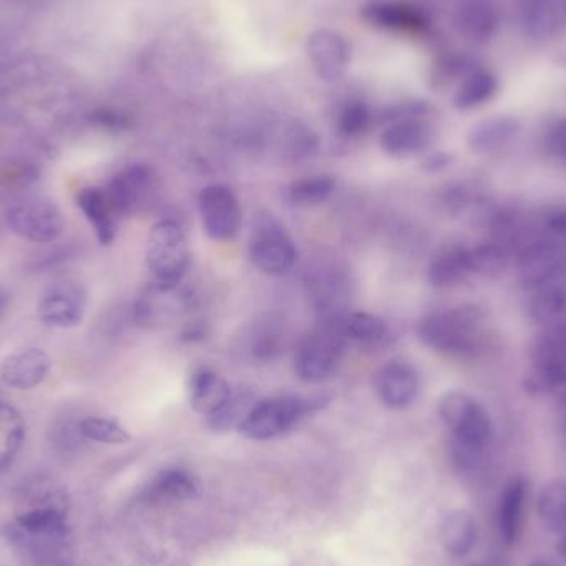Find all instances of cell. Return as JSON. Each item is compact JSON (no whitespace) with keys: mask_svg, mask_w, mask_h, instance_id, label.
<instances>
[{"mask_svg":"<svg viewBox=\"0 0 566 566\" xmlns=\"http://www.w3.org/2000/svg\"><path fill=\"white\" fill-rule=\"evenodd\" d=\"M439 416L451 429L454 458L461 468L475 469L494 436L491 416L464 391H449L439 401Z\"/></svg>","mask_w":566,"mask_h":566,"instance_id":"obj_1","label":"cell"},{"mask_svg":"<svg viewBox=\"0 0 566 566\" xmlns=\"http://www.w3.org/2000/svg\"><path fill=\"white\" fill-rule=\"evenodd\" d=\"M326 402V398L292 395L262 399L252 406L238 429L251 441H271L292 431L306 416L325 408Z\"/></svg>","mask_w":566,"mask_h":566,"instance_id":"obj_2","label":"cell"},{"mask_svg":"<svg viewBox=\"0 0 566 566\" xmlns=\"http://www.w3.org/2000/svg\"><path fill=\"white\" fill-rule=\"evenodd\" d=\"M481 333V315L475 308H451L429 313L418 326L422 345L448 356L474 352Z\"/></svg>","mask_w":566,"mask_h":566,"instance_id":"obj_3","label":"cell"},{"mask_svg":"<svg viewBox=\"0 0 566 566\" xmlns=\"http://www.w3.org/2000/svg\"><path fill=\"white\" fill-rule=\"evenodd\" d=\"M7 229L17 238L39 245H52L65 234L62 209L45 196L25 195L10 201L3 212Z\"/></svg>","mask_w":566,"mask_h":566,"instance_id":"obj_4","label":"cell"},{"mask_svg":"<svg viewBox=\"0 0 566 566\" xmlns=\"http://www.w3.org/2000/svg\"><path fill=\"white\" fill-rule=\"evenodd\" d=\"M189 244L185 229L171 219L156 222L146 242V264L153 281L181 282L189 268Z\"/></svg>","mask_w":566,"mask_h":566,"instance_id":"obj_5","label":"cell"},{"mask_svg":"<svg viewBox=\"0 0 566 566\" xmlns=\"http://www.w3.org/2000/svg\"><path fill=\"white\" fill-rule=\"evenodd\" d=\"M346 343L332 325L305 336L296 345L293 371L300 381L319 385L338 373Z\"/></svg>","mask_w":566,"mask_h":566,"instance_id":"obj_6","label":"cell"},{"mask_svg":"<svg viewBox=\"0 0 566 566\" xmlns=\"http://www.w3.org/2000/svg\"><path fill=\"white\" fill-rule=\"evenodd\" d=\"M192 296L181 282L153 281L133 303V319L142 328H165L191 310Z\"/></svg>","mask_w":566,"mask_h":566,"instance_id":"obj_7","label":"cell"},{"mask_svg":"<svg viewBox=\"0 0 566 566\" xmlns=\"http://www.w3.org/2000/svg\"><path fill=\"white\" fill-rule=\"evenodd\" d=\"M249 255L259 271L272 277H281L295 265L296 249L272 216H259L252 226Z\"/></svg>","mask_w":566,"mask_h":566,"instance_id":"obj_8","label":"cell"},{"mask_svg":"<svg viewBox=\"0 0 566 566\" xmlns=\"http://www.w3.org/2000/svg\"><path fill=\"white\" fill-rule=\"evenodd\" d=\"M199 214L209 239L229 242L238 238L242 226V209L238 196L229 186L211 185L199 192Z\"/></svg>","mask_w":566,"mask_h":566,"instance_id":"obj_9","label":"cell"},{"mask_svg":"<svg viewBox=\"0 0 566 566\" xmlns=\"http://www.w3.org/2000/svg\"><path fill=\"white\" fill-rule=\"evenodd\" d=\"M86 290L82 283L53 282L36 303V318L50 328L70 329L82 325L86 315Z\"/></svg>","mask_w":566,"mask_h":566,"instance_id":"obj_10","label":"cell"},{"mask_svg":"<svg viewBox=\"0 0 566 566\" xmlns=\"http://www.w3.org/2000/svg\"><path fill=\"white\" fill-rule=\"evenodd\" d=\"M53 359L39 346H27L9 353L0 363V381L13 391H32L49 378Z\"/></svg>","mask_w":566,"mask_h":566,"instance_id":"obj_11","label":"cell"},{"mask_svg":"<svg viewBox=\"0 0 566 566\" xmlns=\"http://www.w3.org/2000/svg\"><path fill=\"white\" fill-rule=\"evenodd\" d=\"M306 55L313 72L323 82H338L352 62V46L335 30H315L306 42Z\"/></svg>","mask_w":566,"mask_h":566,"instance_id":"obj_12","label":"cell"},{"mask_svg":"<svg viewBox=\"0 0 566 566\" xmlns=\"http://www.w3.org/2000/svg\"><path fill=\"white\" fill-rule=\"evenodd\" d=\"M373 388L379 401L392 411L415 405L421 391V376L406 361H389L375 373Z\"/></svg>","mask_w":566,"mask_h":566,"instance_id":"obj_13","label":"cell"},{"mask_svg":"<svg viewBox=\"0 0 566 566\" xmlns=\"http://www.w3.org/2000/svg\"><path fill=\"white\" fill-rule=\"evenodd\" d=\"M155 188V176L145 165H129L116 172L108 185L106 195L115 208L119 219L136 214L151 198Z\"/></svg>","mask_w":566,"mask_h":566,"instance_id":"obj_14","label":"cell"},{"mask_svg":"<svg viewBox=\"0 0 566 566\" xmlns=\"http://www.w3.org/2000/svg\"><path fill=\"white\" fill-rule=\"evenodd\" d=\"M33 502L35 504L17 515L19 531L33 537L69 538L70 525L63 494L50 491L33 499Z\"/></svg>","mask_w":566,"mask_h":566,"instance_id":"obj_15","label":"cell"},{"mask_svg":"<svg viewBox=\"0 0 566 566\" xmlns=\"http://www.w3.org/2000/svg\"><path fill=\"white\" fill-rule=\"evenodd\" d=\"M361 17L385 32L421 33L429 27L424 10L405 0H371L363 6Z\"/></svg>","mask_w":566,"mask_h":566,"instance_id":"obj_16","label":"cell"},{"mask_svg":"<svg viewBox=\"0 0 566 566\" xmlns=\"http://www.w3.org/2000/svg\"><path fill=\"white\" fill-rule=\"evenodd\" d=\"M515 20L527 39L544 42L560 35L566 12L562 0H515Z\"/></svg>","mask_w":566,"mask_h":566,"instance_id":"obj_17","label":"cell"},{"mask_svg":"<svg viewBox=\"0 0 566 566\" xmlns=\"http://www.w3.org/2000/svg\"><path fill=\"white\" fill-rule=\"evenodd\" d=\"M432 143V128L426 116L395 119L381 135V148L395 158H409L426 151Z\"/></svg>","mask_w":566,"mask_h":566,"instance_id":"obj_18","label":"cell"},{"mask_svg":"<svg viewBox=\"0 0 566 566\" xmlns=\"http://www.w3.org/2000/svg\"><path fill=\"white\" fill-rule=\"evenodd\" d=\"M76 208L95 232L96 241L102 245H112L118 234L119 216L116 214L105 188L86 186L75 195Z\"/></svg>","mask_w":566,"mask_h":566,"instance_id":"obj_19","label":"cell"},{"mask_svg":"<svg viewBox=\"0 0 566 566\" xmlns=\"http://www.w3.org/2000/svg\"><path fill=\"white\" fill-rule=\"evenodd\" d=\"M459 32L475 43L494 39L501 25V13L494 0H462L455 12Z\"/></svg>","mask_w":566,"mask_h":566,"instance_id":"obj_20","label":"cell"},{"mask_svg":"<svg viewBox=\"0 0 566 566\" xmlns=\"http://www.w3.org/2000/svg\"><path fill=\"white\" fill-rule=\"evenodd\" d=\"M234 389L218 373L209 368H199L192 373L189 381V402L198 415L206 419L221 411Z\"/></svg>","mask_w":566,"mask_h":566,"instance_id":"obj_21","label":"cell"},{"mask_svg":"<svg viewBox=\"0 0 566 566\" xmlns=\"http://www.w3.org/2000/svg\"><path fill=\"white\" fill-rule=\"evenodd\" d=\"M564 272V261L562 254L555 245L544 242V244L531 245L525 249L518 261V279L522 285L528 290L537 289L545 283L562 277Z\"/></svg>","mask_w":566,"mask_h":566,"instance_id":"obj_22","label":"cell"},{"mask_svg":"<svg viewBox=\"0 0 566 566\" xmlns=\"http://www.w3.org/2000/svg\"><path fill=\"white\" fill-rule=\"evenodd\" d=\"M528 482L525 478H514L505 485L499 504V532L505 544H517L524 531L525 505H527Z\"/></svg>","mask_w":566,"mask_h":566,"instance_id":"obj_23","label":"cell"},{"mask_svg":"<svg viewBox=\"0 0 566 566\" xmlns=\"http://www.w3.org/2000/svg\"><path fill=\"white\" fill-rule=\"evenodd\" d=\"M521 129V122L514 116H491L472 126L468 136L469 148L478 155L501 151L517 138Z\"/></svg>","mask_w":566,"mask_h":566,"instance_id":"obj_24","label":"cell"},{"mask_svg":"<svg viewBox=\"0 0 566 566\" xmlns=\"http://www.w3.org/2000/svg\"><path fill=\"white\" fill-rule=\"evenodd\" d=\"M472 274L471 248L451 245L434 255L428 268V282L436 289H449L468 281Z\"/></svg>","mask_w":566,"mask_h":566,"instance_id":"obj_25","label":"cell"},{"mask_svg":"<svg viewBox=\"0 0 566 566\" xmlns=\"http://www.w3.org/2000/svg\"><path fill=\"white\" fill-rule=\"evenodd\" d=\"M332 326L345 339V343L353 342L358 345L375 346L385 342L388 336L386 323L371 313H346V315L336 316Z\"/></svg>","mask_w":566,"mask_h":566,"instance_id":"obj_26","label":"cell"},{"mask_svg":"<svg viewBox=\"0 0 566 566\" xmlns=\"http://www.w3.org/2000/svg\"><path fill=\"white\" fill-rule=\"evenodd\" d=\"M499 90V80L491 70L472 66L461 80L454 92V106L462 112L479 108L491 102Z\"/></svg>","mask_w":566,"mask_h":566,"instance_id":"obj_27","label":"cell"},{"mask_svg":"<svg viewBox=\"0 0 566 566\" xmlns=\"http://www.w3.org/2000/svg\"><path fill=\"white\" fill-rule=\"evenodd\" d=\"M441 542L451 557H465L478 542V524L468 511H451L441 522Z\"/></svg>","mask_w":566,"mask_h":566,"instance_id":"obj_28","label":"cell"},{"mask_svg":"<svg viewBox=\"0 0 566 566\" xmlns=\"http://www.w3.org/2000/svg\"><path fill=\"white\" fill-rule=\"evenodd\" d=\"M532 296L528 298V316L535 323L541 325H551L555 319L560 318L566 313V285L564 279L558 277L555 281L545 283L531 290Z\"/></svg>","mask_w":566,"mask_h":566,"instance_id":"obj_29","label":"cell"},{"mask_svg":"<svg viewBox=\"0 0 566 566\" xmlns=\"http://www.w3.org/2000/svg\"><path fill=\"white\" fill-rule=\"evenodd\" d=\"M25 432L22 415L13 406L0 401V472L19 454Z\"/></svg>","mask_w":566,"mask_h":566,"instance_id":"obj_30","label":"cell"},{"mask_svg":"<svg viewBox=\"0 0 566 566\" xmlns=\"http://www.w3.org/2000/svg\"><path fill=\"white\" fill-rule=\"evenodd\" d=\"M149 494L153 497L169 499V501H191L201 494V484L188 471L168 469L153 481Z\"/></svg>","mask_w":566,"mask_h":566,"instance_id":"obj_31","label":"cell"},{"mask_svg":"<svg viewBox=\"0 0 566 566\" xmlns=\"http://www.w3.org/2000/svg\"><path fill=\"white\" fill-rule=\"evenodd\" d=\"M538 515L551 532L566 531V481L552 479L538 495Z\"/></svg>","mask_w":566,"mask_h":566,"instance_id":"obj_32","label":"cell"},{"mask_svg":"<svg viewBox=\"0 0 566 566\" xmlns=\"http://www.w3.org/2000/svg\"><path fill=\"white\" fill-rule=\"evenodd\" d=\"M335 179L332 176L319 175L298 179L286 189V199L298 208L323 205L335 191Z\"/></svg>","mask_w":566,"mask_h":566,"instance_id":"obj_33","label":"cell"},{"mask_svg":"<svg viewBox=\"0 0 566 566\" xmlns=\"http://www.w3.org/2000/svg\"><path fill=\"white\" fill-rule=\"evenodd\" d=\"M80 436L86 441L106 446H123L132 441L129 432L116 419L86 416L78 421Z\"/></svg>","mask_w":566,"mask_h":566,"instance_id":"obj_34","label":"cell"},{"mask_svg":"<svg viewBox=\"0 0 566 566\" xmlns=\"http://www.w3.org/2000/svg\"><path fill=\"white\" fill-rule=\"evenodd\" d=\"M471 264L472 274L484 279H497L507 269V252L495 242H484L471 248Z\"/></svg>","mask_w":566,"mask_h":566,"instance_id":"obj_35","label":"cell"},{"mask_svg":"<svg viewBox=\"0 0 566 566\" xmlns=\"http://www.w3.org/2000/svg\"><path fill=\"white\" fill-rule=\"evenodd\" d=\"M254 405L251 391H248V389L234 391L228 405L221 411L208 418V426L212 431L218 432L228 431V429L234 428V426L239 428V424L244 421L245 416H248V412L251 411Z\"/></svg>","mask_w":566,"mask_h":566,"instance_id":"obj_36","label":"cell"},{"mask_svg":"<svg viewBox=\"0 0 566 566\" xmlns=\"http://www.w3.org/2000/svg\"><path fill=\"white\" fill-rule=\"evenodd\" d=\"M371 123V112L361 99H352L339 108L336 116L338 132L346 138H355L363 135Z\"/></svg>","mask_w":566,"mask_h":566,"instance_id":"obj_37","label":"cell"},{"mask_svg":"<svg viewBox=\"0 0 566 566\" xmlns=\"http://www.w3.org/2000/svg\"><path fill=\"white\" fill-rule=\"evenodd\" d=\"M285 335L274 325L269 323L264 328L258 329L251 343V353L258 361H272L277 358L285 346Z\"/></svg>","mask_w":566,"mask_h":566,"instance_id":"obj_38","label":"cell"},{"mask_svg":"<svg viewBox=\"0 0 566 566\" xmlns=\"http://www.w3.org/2000/svg\"><path fill=\"white\" fill-rule=\"evenodd\" d=\"M548 146L555 155L566 158V119L555 125L548 135Z\"/></svg>","mask_w":566,"mask_h":566,"instance_id":"obj_39","label":"cell"},{"mask_svg":"<svg viewBox=\"0 0 566 566\" xmlns=\"http://www.w3.org/2000/svg\"><path fill=\"white\" fill-rule=\"evenodd\" d=\"M181 338L188 343L201 342L206 338V325L202 322L186 323L182 328Z\"/></svg>","mask_w":566,"mask_h":566,"instance_id":"obj_40","label":"cell"},{"mask_svg":"<svg viewBox=\"0 0 566 566\" xmlns=\"http://www.w3.org/2000/svg\"><path fill=\"white\" fill-rule=\"evenodd\" d=\"M95 122L103 128L122 129L125 126V119L112 112H102L96 115Z\"/></svg>","mask_w":566,"mask_h":566,"instance_id":"obj_41","label":"cell"},{"mask_svg":"<svg viewBox=\"0 0 566 566\" xmlns=\"http://www.w3.org/2000/svg\"><path fill=\"white\" fill-rule=\"evenodd\" d=\"M451 158L444 153H436V155L428 156L424 161L426 171L438 172L448 168Z\"/></svg>","mask_w":566,"mask_h":566,"instance_id":"obj_42","label":"cell"},{"mask_svg":"<svg viewBox=\"0 0 566 566\" xmlns=\"http://www.w3.org/2000/svg\"><path fill=\"white\" fill-rule=\"evenodd\" d=\"M551 228L554 229V232H557V234H566V211L552 218Z\"/></svg>","mask_w":566,"mask_h":566,"instance_id":"obj_43","label":"cell"},{"mask_svg":"<svg viewBox=\"0 0 566 566\" xmlns=\"http://www.w3.org/2000/svg\"><path fill=\"white\" fill-rule=\"evenodd\" d=\"M7 305V295L0 290V315H2L3 310H6Z\"/></svg>","mask_w":566,"mask_h":566,"instance_id":"obj_44","label":"cell"},{"mask_svg":"<svg viewBox=\"0 0 566 566\" xmlns=\"http://www.w3.org/2000/svg\"><path fill=\"white\" fill-rule=\"evenodd\" d=\"M560 554L564 555V558L566 560V531H564V537H562L560 541Z\"/></svg>","mask_w":566,"mask_h":566,"instance_id":"obj_45","label":"cell"},{"mask_svg":"<svg viewBox=\"0 0 566 566\" xmlns=\"http://www.w3.org/2000/svg\"><path fill=\"white\" fill-rule=\"evenodd\" d=\"M528 566H552V565L547 564V562H534V564H531Z\"/></svg>","mask_w":566,"mask_h":566,"instance_id":"obj_46","label":"cell"},{"mask_svg":"<svg viewBox=\"0 0 566 566\" xmlns=\"http://www.w3.org/2000/svg\"><path fill=\"white\" fill-rule=\"evenodd\" d=\"M562 6H564L565 12H566V0H562Z\"/></svg>","mask_w":566,"mask_h":566,"instance_id":"obj_47","label":"cell"}]
</instances>
